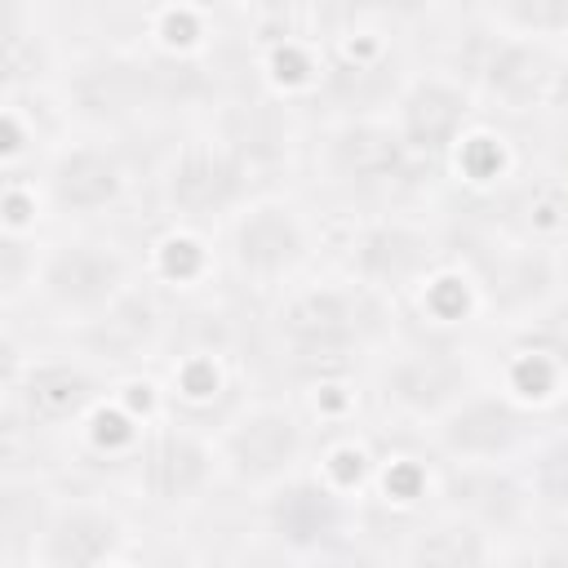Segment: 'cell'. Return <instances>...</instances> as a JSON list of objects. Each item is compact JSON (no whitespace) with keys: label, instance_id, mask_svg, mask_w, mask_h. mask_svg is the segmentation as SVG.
Returning a JSON list of instances; mask_svg holds the SVG:
<instances>
[{"label":"cell","instance_id":"cell-1","mask_svg":"<svg viewBox=\"0 0 568 568\" xmlns=\"http://www.w3.org/2000/svg\"><path fill=\"white\" fill-rule=\"evenodd\" d=\"M244 191V169L222 146H191L164 178V195L182 217H213Z\"/></svg>","mask_w":568,"mask_h":568},{"label":"cell","instance_id":"cell-2","mask_svg":"<svg viewBox=\"0 0 568 568\" xmlns=\"http://www.w3.org/2000/svg\"><path fill=\"white\" fill-rule=\"evenodd\" d=\"M124 262L102 244H67L44 266V288L62 306H102L120 293Z\"/></svg>","mask_w":568,"mask_h":568},{"label":"cell","instance_id":"cell-3","mask_svg":"<svg viewBox=\"0 0 568 568\" xmlns=\"http://www.w3.org/2000/svg\"><path fill=\"white\" fill-rule=\"evenodd\" d=\"M297 448H302V435H297L293 417H284L280 408H262V413L244 417L235 426L231 444H226L235 470L248 475V479H275V475H284L293 466Z\"/></svg>","mask_w":568,"mask_h":568},{"label":"cell","instance_id":"cell-4","mask_svg":"<svg viewBox=\"0 0 568 568\" xmlns=\"http://www.w3.org/2000/svg\"><path fill=\"white\" fill-rule=\"evenodd\" d=\"M235 257L244 271H257V275H275L288 262H297L302 257V231L288 217V209L244 213V222L235 231Z\"/></svg>","mask_w":568,"mask_h":568},{"label":"cell","instance_id":"cell-5","mask_svg":"<svg viewBox=\"0 0 568 568\" xmlns=\"http://www.w3.org/2000/svg\"><path fill=\"white\" fill-rule=\"evenodd\" d=\"M355 306L346 293H302L288 302V311L280 315V328L293 337V346L302 351H333L342 342H351L355 333Z\"/></svg>","mask_w":568,"mask_h":568},{"label":"cell","instance_id":"cell-6","mask_svg":"<svg viewBox=\"0 0 568 568\" xmlns=\"http://www.w3.org/2000/svg\"><path fill=\"white\" fill-rule=\"evenodd\" d=\"M53 191L71 209H102L120 191V169H115L111 155H102L93 146H80L53 169Z\"/></svg>","mask_w":568,"mask_h":568},{"label":"cell","instance_id":"cell-7","mask_svg":"<svg viewBox=\"0 0 568 568\" xmlns=\"http://www.w3.org/2000/svg\"><path fill=\"white\" fill-rule=\"evenodd\" d=\"M462 115H466L462 93H453L444 84H422L404 102V138L413 146H444L453 138V129L462 124Z\"/></svg>","mask_w":568,"mask_h":568},{"label":"cell","instance_id":"cell-8","mask_svg":"<svg viewBox=\"0 0 568 568\" xmlns=\"http://www.w3.org/2000/svg\"><path fill=\"white\" fill-rule=\"evenodd\" d=\"M337 160H342V169H346L351 178H359V182H382V178H390V173L399 169L404 142H399L395 133H386V129H355V133L337 146Z\"/></svg>","mask_w":568,"mask_h":568},{"label":"cell","instance_id":"cell-9","mask_svg":"<svg viewBox=\"0 0 568 568\" xmlns=\"http://www.w3.org/2000/svg\"><path fill=\"white\" fill-rule=\"evenodd\" d=\"M200 475H204V453H200L191 439L169 435V439H160V444L151 448L146 479H151V488H155V493H164V497L186 493Z\"/></svg>","mask_w":568,"mask_h":568},{"label":"cell","instance_id":"cell-10","mask_svg":"<svg viewBox=\"0 0 568 568\" xmlns=\"http://www.w3.org/2000/svg\"><path fill=\"white\" fill-rule=\"evenodd\" d=\"M89 377L80 368L67 364H44L31 373V408H40L44 417H67L89 399Z\"/></svg>","mask_w":568,"mask_h":568},{"label":"cell","instance_id":"cell-11","mask_svg":"<svg viewBox=\"0 0 568 568\" xmlns=\"http://www.w3.org/2000/svg\"><path fill=\"white\" fill-rule=\"evenodd\" d=\"M541 493L555 506H568V444H559L541 457Z\"/></svg>","mask_w":568,"mask_h":568}]
</instances>
